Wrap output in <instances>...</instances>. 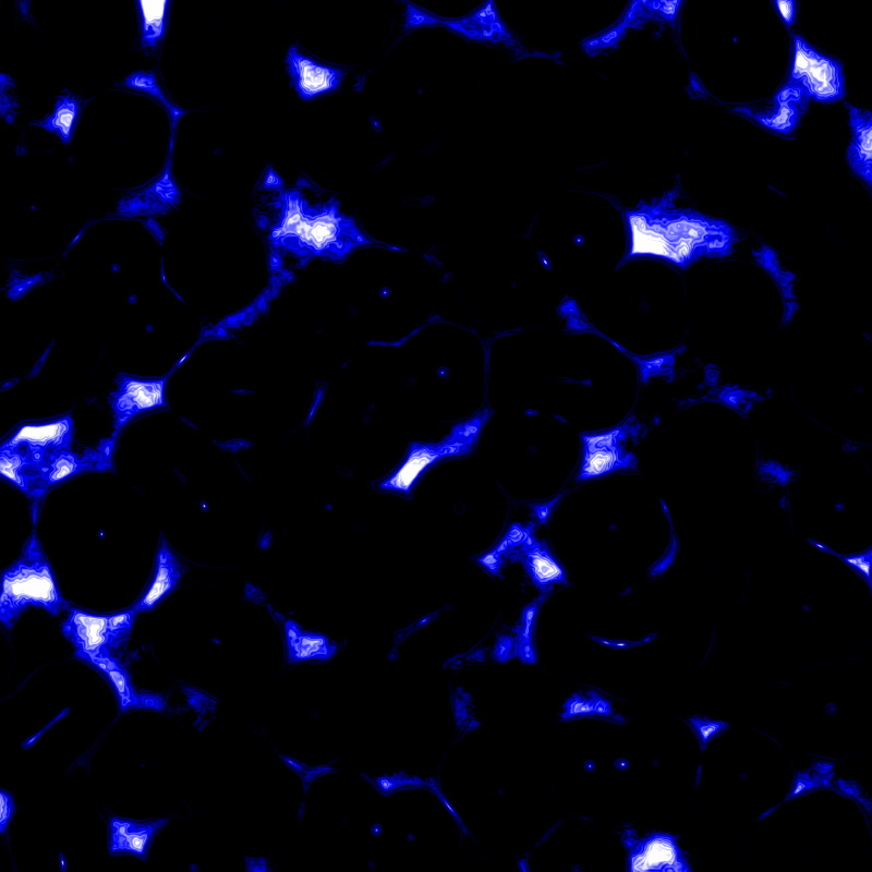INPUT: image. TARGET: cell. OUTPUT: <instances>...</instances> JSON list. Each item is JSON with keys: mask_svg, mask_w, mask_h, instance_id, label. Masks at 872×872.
I'll return each instance as SVG.
<instances>
[{"mask_svg": "<svg viewBox=\"0 0 872 872\" xmlns=\"http://www.w3.org/2000/svg\"><path fill=\"white\" fill-rule=\"evenodd\" d=\"M264 187L272 190L262 217L269 245L301 265L314 259L339 263L359 249L388 246L367 235L354 218L342 211L336 198L312 197V185L306 181L283 187L271 171Z\"/></svg>", "mask_w": 872, "mask_h": 872, "instance_id": "obj_1", "label": "cell"}, {"mask_svg": "<svg viewBox=\"0 0 872 872\" xmlns=\"http://www.w3.org/2000/svg\"><path fill=\"white\" fill-rule=\"evenodd\" d=\"M678 195L675 187L651 203L625 211V262L649 257L687 269L702 258L734 253L739 241L737 231L722 219L677 207Z\"/></svg>", "mask_w": 872, "mask_h": 872, "instance_id": "obj_2", "label": "cell"}, {"mask_svg": "<svg viewBox=\"0 0 872 872\" xmlns=\"http://www.w3.org/2000/svg\"><path fill=\"white\" fill-rule=\"evenodd\" d=\"M69 606L37 533L33 531L19 557L1 573L0 620L10 630L31 607L58 616Z\"/></svg>", "mask_w": 872, "mask_h": 872, "instance_id": "obj_3", "label": "cell"}, {"mask_svg": "<svg viewBox=\"0 0 872 872\" xmlns=\"http://www.w3.org/2000/svg\"><path fill=\"white\" fill-rule=\"evenodd\" d=\"M489 417L491 411L484 409L472 417L456 424L449 434L439 441L411 443L401 461L378 481L377 488L401 496L411 495L424 474L436 463L446 458L463 456L473 451L482 428Z\"/></svg>", "mask_w": 872, "mask_h": 872, "instance_id": "obj_4", "label": "cell"}, {"mask_svg": "<svg viewBox=\"0 0 872 872\" xmlns=\"http://www.w3.org/2000/svg\"><path fill=\"white\" fill-rule=\"evenodd\" d=\"M61 632L75 650V655L89 662L113 656L132 632L137 613L133 609L113 614H94L69 606Z\"/></svg>", "mask_w": 872, "mask_h": 872, "instance_id": "obj_5", "label": "cell"}, {"mask_svg": "<svg viewBox=\"0 0 872 872\" xmlns=\"http://www.w3.org/2000/svg\"><path fill=\"white\" fill-rule=\"evenodd\" d=\"M843 64L803 37L792 34V52L787 83L799 87L809 100L835 102L846 94Z\"/></svg>", "mask_w": 872, "mask_h": 872, "instance_id": "obj_6", "label": "cell"}, {"mask_svg": "<svg viewBox=\"0 0 872 872\" xmlns=\"http://www.w3.org/2000/svg\"><path fill=\"white\" fill-rule=\"evenodd\" d=\"M641 426L628 419L623 423L600 432L582 433V455L577 481H585L618 470L635 469L637 456L626 448L630 437L638 435Z\"/></svg>", "mask_w": 872, "mask_h": 872, "instance_id": "obj_7", "label": "cell"}, {"mask_svg": "<svg viewBox=\"0 0 872 872\" xmlns=\"http://www.w3.org/2000/svg\"><path fill=\"white\" fill-rule=\"evenodd\" d=\"M511 553L519 560L531 581L541 593L549 592L554 585L566 583L565 569L555 559L544 542L538 541L531 526L510 529L495 553Z\"/></svg>", "mask_w": 872, "mask_h": 872, "instance_id": "obj_8", "label": "cell"}, {"mask_svg": "<svg viewBox=\"0 0 872 872\" xmlns=\"http://www.w3.org/2000/svg\"><path fill=\"white\" fill-rule=\"evenodd\" d=\"M167 380L166 376L143 378L122 375L117 378L109 398L114 434L136 415L166 405Z\"/></svg>", "mask_w": 872, "mask_h": 872, "instance_id": "obj_9", "label": "cell"}, {"mask_svg": "<svg viewBox=\"0 0 872 872\" xmlns=\"http://www.w3.org/2000/svg\"><path fill=\"white\" fill-rule=\"evenodd\" d=\"M74 436L73 420L70 415L20 426L1 446L19 449L39 465L48 456L70 450Z\"/></svg>", "mask_w": 872, "mask_h": 872, "instance_id": "obj_10", "label": "cell"}, {"mask_svg": "<svg viewBox=\"0 0 872 872\" xmlns=\"http://www.w3.org/2000/svg\"><path fill=\"white\" fill-rule=\"evenodd\" d=\"M628 838L629 871H691L690 863L678 846L677 836L652 833L639 840Z\"/></svg>", "mask_w": 872, "mask_h": 872, "instance_id": "obj_11", "label": "cell"}, {"mask_svg": "<svg viewBox=\"0 0 872 872\" xmlns=\"http://www.w3.org/2000/svg\"><path fill=\"white\" fill-rule=\"evenodd\" d=\"M114 439H106L96 448L83 453L72 449L48 456L40 464L43 480L48 488L69 477L86 472H104L112 469Z\"/></svg>", "mask_w": 872, "mask_h": 872, "instance_id": "obj_12", "label": "cell"}, {"mask_svg": "<svg viewBox=\"0 0 872 872\" xmlns=\"http://www.w3.org/2000/svg\"><path fill=\"white\" fill-rule=\"evenodd\" d=\"M286 64L292 86L303 100L337 89L346 76L343 70L320 63L303 55L295 46L289 48Z\"/></svg>", "mask_w": 872, "mask_h": 872, "instance_id": "obj_13", "label": "cell"}, {"mask_svg": "<svg viewBox=\"0 0 872 872\" xmlns=\"http://www.w3.org/2000/svg\"><path fill=\"white\" fill-rule=\"evenodd\" d=\"M809 101L799 87L786 82L774 95L772 107L761 111L736 107L734 111L754 120L771 131L789 135L798 128Z\"/></svg>", "mask_w": 872, "mask_h": 872, "instance_id": "obj_14", "label": "cell"}, {"mask_svg": "<svg viewBox=\"0 0 872 872\" xmlns=\"http://www.w3.org/2000/svg\"><path fill=\"white\" fill-rule=\"evenodd\" d=\"M184 568L168 541L161 537L158 543L154 570L133 609L137 614L148 613L164 602L181 583Z\"/></svg>", "mask_w": 872, "mask_h": 872, "instance_id": "obj_15", "label": "cell"}, {"mask_svg": "<svg viewBox=\"0 0 872 872\" xmlns=\"http://www.w3.org/2000/svg\"><path fill=\"white\" fill-rule=\"evenodd\" d=\"M167 823L168 819L134 821L112 816L109 821V853L133 855L145 860L152 840Z\"/></svg>", "mask_w": 872, "mask_h": 872, "instance_id": "obj_16", "label": "cell"}, {"mask_svg": "<svg viewBox=\"0 0 872 872\" xmlns=\"http://www.w3.org/2000/svg\"><path fill=\"white\" fill-rule=\"evenodd\" d=\"M0 475L34 502H39L49 491L40 465L15 448L0 447Z\"/></svg>", "mask_w": 872, "mask_h": 872, "instance_id": "obj_17", "label": "cell"}, {"mask_svg": "<svg viewBox=\"0 0 872 872\" xmlns=\"http://www.w3.org/2000/svg\"><path fill=\"white\" fill-rule=\"evenodd\" d=\"M849 128L851 138L846 150L847 162L855 174L872 185V113L849 102Z\"/></svg>", "mask_w": 872, "mask_h": 872, "instance_id": "obj_18", "label": "cell"}, {"mask_svg": "<svg viewBox=\"0 0 872 872\" xmlns=\"http://www.w3.org/2000/svg\"><path fill=\"white\" fill-rule=\"evenodd\" d=\"M443 24L469 39L507 45L514 43L494 1H487L467 16L443 21Z\"/></svg>", "mask_w": 872, "mask_h": 872, "instance_id": "obj_19", "label": "cell"}, {"mask_svg": "<svg viewBox=\"0 0 872 872\" xmlns=\"http://www.w3.org/2000/svg\"><path fill=\"white\" fill-rule=\"evenodd\" d=\"M286 662L288 664L311 661L326 662L339 651L340 645L325 634L304 630L298 622H283Z\"/></svg>", "mask_w": 872, "mask_h": 872, "instance_id": "obj_20", "label": "cell"}, {"mask_svg": "<svg viewBox=\"0 0 872 872\" xmlns=\"http://www.w3.org/2000/svg\"><path fill=\"white\" fill-rule=\"evenodd\" d=\"M180 202V191L171 173L170 162L156 181L120 202L124 215L165 213Z\"/></svg>", "mask_w": 872, "mask_h": 872, "instance_id": "obj_21", "label": "cell"}, {"mask_svg": "<svg viewBox=\"0 0 872 872\" xmlns=\"http://www.w3.org/2000/svg\"><path fill=\"white\" fill-rule=\"evenodd\" d=\"M168 0H137L140 44L145 52H153L165 37L169 20Z\"/></svg>", "mask_w": 872, "mask_h": 872, "instance_id": "obj_22", "label": "cell"}, {"mask_svg": "<svg viewBox=\"0 0 872 872\" xmlns=\"http://www.w3.org/2000/svg\"><path fill=\"white\" fill-rule=\"evenodd\" d=\"M82 108V99L65 92L58 97L50 114L32 124L55 133L62 143L69 144L78 123Z\"/></svg>", "mask_w": 872, "mask_h": 872, "instance_id": "obj_23", "label": "cell"}, {"mask_svg": "<svg viewBox=\"0 0 872 872\" xmlns=\"http://www.w3.org/2000/svg\"><path fill=\"white\" fill-rule=\"evenodd\" d=\"M88 663L104 673L112 683L122 711L140 706V698L133 689L131 677L117 657H96Z\"/></svg>", "mask_w": 872, "mask_h": 872, "instance_id": "obj_24", "label": "cell"}, {"mask_svg": "<svg viewBox=\"0 0 872 872\" xmlns=\"http://www.w3.org/2000/svg\"><path fill=\"white\" fill-rule=\"evenodd\" d=\"M122 86L131 89L143 92L150 97L157 99L168 111L169 118L172 123L177 122L179 118L184 114L183 111L170 102L161 90L156 75L147 71H137L128 75L122 82Z\"/></svg>", "mask_w": 872, "mask_h": 872, "instance_id": "obj_25", "label": "cell"}, {"mask_svg": "<svg viewBox=\"0 0 872 872\" xmlns=\"http://www.w3.org/2000/svg\"><path fill=\"white\" fill-rule=\"evenodd\" d=\"M588 714H600L603 716H610L613 712L609 702L603 698L573 695L565 704V712L562 713V717L568 718Z\"/></svg>", "mask_w": 872, "mask_h": 872, "instance_id": "obj_26", "label": "cell"}, {"mask_svg": "<svg viewBox=\"0 0 872 872\" xmlns=\"http://www.w3.org/2000/svg\"><path fill=\"white\" fill-rule=\"evenodd\" d=\"M687 723L693 731L701 751H704L714 738L729 728L727 722L710 719L700 715L689 717Z\"/></svg>", "mask_w": 872, "mask_h": 872, "instance_id": "obj_27", "label": "cell"}, {"mask_svg": "<svg viewBox=\"0 0 872 872\" xmlns=\"http://www.w3.org/2000/svg\"><path fill=\"white\" fill-rule=\"evenodd\" d=\"M628 27L629 25L627 24V22L622 20V22H620L618 25L610 28L609 31L585 40L582 44V48L585 52L592 55L603 49L614 47L619 43V40L626 34Z\"/></svg>", "mask_w": 872, "mask_h": 872, "instance_id": "obj_28", "label": "cell"}, {"mask_svg": "<svg viewBox=\"0 0 872 872\" xmlns=\"http://www.w3.org/2000/svg\"><path fill=\"white\" fill-rule=\"evenodd\" d=\"M15 106L14 83L9 75L1 74V112L3 118L9 114V122L13 121Z\"/></svg>", "mask_w": 872, "mask_h": 872, "instance_id": "obj_29", "label": "cell"}, {"mask_svg": "<svg viewBox=\"0 0 872 872\" xmlns=\"http://www.w3.org/2000/svg\"><path fill=\"white\" fill-rule=\"evenodd\" d=\"M819 787H820V785H819L818 780L815 779L814 774L811 775L808 772H798L796 774V776L794 777V779H792L791 787H790V789L788 791L787 797L785 798V801H788L790 799L797 798V797H799L801 795H804L806 792H808V791H810V790H812L814 788H819Z\"/></svg>", "mask_w": 872, "mask_h": 872, "instance_id": "obj_30", "label": "cell"}, {"mask_svg": "<svg viewBox=\"0 0 872 872\" xmlns=\"http://www.w3.org/2000/svg\"><path fill=\"white\" fill-rule=\"evenodd\" d=\"M871 549H868L867 553L858 554V555H846L840 556L838 555L849 567H851L857 573H860L870 585V566H871Z\"/></svg>", "mask_w": 872, "mask_h": 872, "instance_id": "obj_31", "label": "cell"}, {"mask_svg": "<svg viewBox=\"0 0 872 872\" xmlns=\"http://www.w3.org/2000/svg\"><path fill=\"white\" fill-rule=\"evenodd\" d=\"M641 5L647 11L658 13L666 21L673 22L678 13L681 1H642Z\"/></svg>", "mask_w": 872, "mask_h": 872, "instance_id": "obj_32", "label": "cell"}, {"mask_svg": "<svg viewBox=\"0 0 872 872\" xmlns=\"http://www.w3.org/2000/svg\"><path fill=\"white\" fill-rule=\"evenodd\" d=\"M14 813V800L5 790H0V832L4 833Z\"/></svg>", "mask_w": 872, "mask_h": 872, "instance_id": "obj_33", "label": "cell"}, {"mask_svg": "<svg viewBox=\"0 0 872 872\" xmlns=\"http://www.w3.org/2000/svg\"><path fill=\"white\" fill-rule=\"evenodd\" d=\"M779 15L787 26H791L796 22L797 9L796 1H774Z\"/></svg>", "mask_w": 872, "mask_h": 872, "instance_id": "obj_34", "label": "cell"}, {"mask_svg": "<svg viewBox=\"0 0 872 872\" xmlns=\"http://www.w3.org/2000/svg\"><path fill=\"white\" fill-rule=\"evenodd\" d=\"M836 784L840 792L845 794L848 797L856 798L861 803H864V799L860 797L861 795L860 787L855 782L844 780L839 778L837 779Z\"/></svg>", "mask_w": 872, "mask_h": 872, "instance_id": "obj_35", "label": "cell"}, {"mask_svg": "<svg viewBox=\"0 0 872 872\" xmlns=\"http://www.w3.org/2000/svg\"><path fill=\"white\" fill-rule=\"evenodd\" d=\"M834 766L835 765L833 763L823 762V761H818V762L812 764V768L814 770V772L822 773V774L832 773L833 770H834Z\"/></svg>", "mask_w": 872, "mask_h": 872, "instance_id": "obj_36", "label": "cell"}]
</instances>
